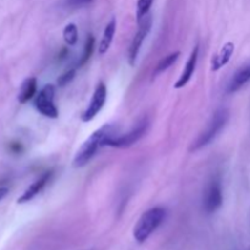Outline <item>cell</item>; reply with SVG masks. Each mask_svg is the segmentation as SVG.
Listing matches in <instances>:
<instances>
[{"mask_svg":"<svg viewBox=\"0 0 250 250\" xmlns=\"http://www.w3.org/2000/svg\"><path fill=\"white\" fill-rule=\"evenodd\" d=\"M111 136H114V127L110 125H105L102 128L93 132L89 138L81 146V148L76 153L72 161L73 167H84L97 155L99 149L105 146V141Z\"/></svg>","mask_w":250,"mask_h":250,"instance_id":"cell-1","label":"cell"},{"mask_svg":"<svg viewBox=\"0 0 250 250\" xmlns=\"http://www.w3.org/2000/svg\"><path fill=\"white\" fill-rule=\"evenodd\" d=\"M166 216L165 209L160 207L151 208V209L146 210L141 217H139L138 222L136 224L133 229V237L136 242L139 244L144 243L148 241L149 237L156 231L161 222L164 221Z\"/></svg>","mask_w":250,"mask_h":250,"instance_id":"cell-2","label":"cell"},{"mask_svg":"<svg viewBox=\"0 0 250 250\" xmlns=\"http://www.w3.org/2000/svg\"><path fill=\"white\" fill-rule=\"evenodd\" d=\"M227 121H229V111L226 109L216 110L204 131L193 142L192 146H190V151L200 150L204 146H209L216 138L217 134L222 131V128L226 126Z\"/></svg>","mask_w":250,"mask_h":250,"instance_id":"cell-3","label":"cell"},{"mask_svg":"<svg viewBox=\"0 0 250 250\" xmlns=\"http://www.w3.org/2000/svg\"><path fill=\"white\" fill-rule=\"evenodd\" d=\"M149 126V121L148 119L144 117L143 120L138 122L136 125V127L131 129L128 133H125V134H120V136H111L105 141V146H111V148H120V149H124V148H129L132 146L133 144H136L144 134L146 133V129H148Z\"/></svg>","mask_w":250,"mask_h":250,"instance_id":"cell-4","label":"cell"},{"mask_svg":"<svg viewBox=\"0 0 250 250\" xmlns=\"http://www.w3.org/2000/svg\"><path fill=\"white\" fill-rule=\"evenodd\" d=\"M54 95H55V88L53 84H46L34 100L36 109L49 119H56L59 116V110L54 103Z\"/></svg>","mask_w":250,"mask_h":250,"instance_id":"cell-5","label":"cell"},{"mask_svg":"<svg viewBox=\"0 0 250 250\" xmlns=\"http://www.w3.org/2000/svg\"><path fill=\"white\" fill-rule=\"evenodd\" d=\"M138 24H139L138 32H137L136 36H134L128 51V62L131 66L136 65L137 58H138L139 51H141L142 45H143V42L146 41V36H148L149 32H150L151 24H153V17H151V15L150 14L146 15V16L144 17Z\"/></svg>","mask_w":250,"mask_h":250,"instance_id":"cell-6","label":"cell"},{"mask_svg":"<svg viewBox=\"0 0 250 250\" xmlns=\"http://www.w3.org/2000/svg\"><path fill=\"white\" fill-rule=\"evenodd\" d=\"M106 95H107L106 85H105L103 82L98 83L94 92H93L89 105H88L87 109L84 110V112H83L82 116H81V120H82L83 122H90L98 114H99L100 110L104 107L105 102H106Z\"/></svg>","mask_w":250,"mask_h":250,"instance_id":"cell-7","label":"cell"},{"mask_svg":"<svg viewBox=\"0 0 250 250\" xmlns=\"http://www.w3.org/2000/svg\"><path fill=\"white\" fill-rule=\"evenodd\" d=\"M224 197H222V188L219 181H212L208 185L203 199V207L208 214H214L221 208Z\"/></svg>","mask_w":250,"mask_h":250,"instance_id":"cell-8","label":"cell"},{"mask_svg":"<svg viewBox=\"0 0 250 250\" xmlns=\"http://www.w3.org/2000/svg\"><path fill=\"white\" fill-rule=\"evenodd\" d=\"M51 176H53V172H51V171L44 172L43 175L38 178V180L34 181V182L32 183V185L29 186V187L27 188L23 193H22L21 197L17 199V203H19V204H26V203L33 200L34 198H36L37 195H38L39 193H41L42 190L45 188V186L48 185L49 181H50Z\"/></svg>","mask_w":250,"mask_h":250,"instance_id":"cell-9","label":"cell"},{"mask_svg":"<svg viewBox=\"0 0 250 250\" xmlns=\"http://www.w3.org/2000/svg\"><path fill=\"white\" fill-rule=\"evenodd\" d=\"M198 54H199V45H195L194 49L192 50V53H190L189 59H188L187 63H186L180 78H178L177 82L173 84V87H175L176 89H181V88L186 87V85L188 84V82L190 81V78H192L193 73H194L195 71V67H197Z\"/></svg>","mask_w":250,"mask_h":250,"instance_id":"cell-10","label":"cell"},{"mask_svg":"<svg viewBox=\"0 0 250 250\" xmlns=\"http://www.w3.org/2000/svg\"><path fill=\"white\" fill-rule=\"evenodd\" d=\"M250 81V63L242 66L238 71L233 75L227 85V92L236 93L244 87Z\"/></svg>","mask_w":250,"mask_h":250,"instance_id":"cell-11","label":"cell"},{"mask_svg":"<svg viewBox=\"0 0 250 250\" xmlns=\"http://www.w3.org/2000/svg\"><path fill=\"white\" fill-rule=\"evenodd\" d=\"M233 53H234V44L232 43V42H227V43H225L224 46L220 49L219 53L212 58L211 70L219 71L220 68L226 66L227 63H229V61L231 60Z\"/></svg>","mask_w":250,"mask_h":250,"instance_id":"cell-12","label":"cell"},{"mask_svg":"<svg viewBox=\"0 0 250 250\" xmlns=\"http://www.w3.org/2000/svg\"><path fill=\"white\" fill-rule=\"evenodd\" d=\"M36 92H37V78L36 77L26 78V80L22 82L19 95H17V99H19L20 104H26L27 102H29V100L36 95Z\"/></svg>","mask_w":250,"mask_h":250,"instance_id":"cell-13","label":"cell"},{"mask_svg":"<svg viewBox=\"0 0 250 250\" xmlns=\"http://www.w3.org/2000/svg\"><path fill=\"white\" fill-rule=\"evenodd\" d=\"M116 19L110 20L109 23L106 24L104 29V33H103L102 41H100L99 44V54L103 55V54L106 53L109 50L110 45H111L112 41H114L115 32H116Z\"/></svg>","mask_w":250,"mask_h":250,"instance_id":"cell-14","label":"cell"},{"mask_svg":"<svg viewBox=\"0 0 250 250\" xmlns=\"http://www.w3.org/2000/svg\"><path fill=\"white\" fill-rule=\"evenodd\" d=\"M180 55H181L180 51H173V53L168 54L167 56L161 59V60L159 61L158 65H156L155 70H154V77H156V76H159L160 73L165 72L166 70H168V68H170L171 66L177 61V59L180 58Z\"/></svg>","mask_w":250,"mask_h":250,"instance_id":"cell-15","label":"cell"},{"mask_svg":"<svg viewBox=\"0 0 250 250\" xmlns=\"http://www.w3.org/2000/svg\"><path fill=\"white\" fill-rule=\"evenodd\" d=\"M62 36H63V41L67 45L73 46L76 45L78 41V29L77 26L75 23H68L66 24L65 28H63L62 32Z\"/></svg>","mask_w":250,"mask_h":250,"instance_id":"cell-16","label":"cell"},{"mask_svg":"<svg viewBox=\"0 0 250 250\" xmlns=\"http://www.w3.org/2000/svg\"><path fill=\"white\" fill-rule=\"evenodd\" d=\"M93 50H94V37L90 34V36L87 37L85 39V43H84V48H83V53L82 56H81V60L78 62V66H82L89 60L90 55L93 54Z\"/></svg>","mask_w":250,"mask_h":250,"instance_id":"cell-17","label":"cell"},{"mask_svg":"<svg viewBox=\"0 0 250 250\" xmlns=\"http://www.w3.org/2000/svg\"><path fill=\"white\" fill-rule=\"evenodd\" d=\"M154 0H138L137 2V22H141L150 11Z\"/></svg>","mask_w":250,"mask_h":250,"instance_id":"cell-18","label":"cell"},{"mask_svg":"<svg viewBox=\"0 0 250 250\" xmlns=\"http://www.w3.org/2000/svg\"><path fill=\"white\" fill-rule=\"evenodd\" d=\"M75 73H76L75 70H70L67 71V72L62 73V75L59 77L58 84L60 85V87H63V85H66L67 83H70L71 81L73 80V77H75Z\"/></svg>","mask_w":250,"mask_h":250,"instance_id":"cell-19","label":"cell"},{"mask_svg":"<svg viewBox=\"0 0 250 250\" xmlns=\"http://www.w3.org/2000/svg\"><path fill=\"white\" fill-rule=\"evenodd\" d=\"M90 1H93V0H66V4L71 7H78L83 6L85 4H89Z\"/></svg>","mask_w":250,"mask_h":250,"instance_id":"cell-20","label":"cell"},{"mask_svg":"<svg viewBox=\"0 0 250 250\" xmlns=\"http://www.w3.org/2000/svg\"><path fill=\"white\" fill-rule=\"evenodd\" d=\"M7 194H9V188L0 187V202H1V200L4 199Z\"/></svg>","mask_w":250,"mask_h":250,"instance_id":"cell-21","label":"cell"}]
</instances>
